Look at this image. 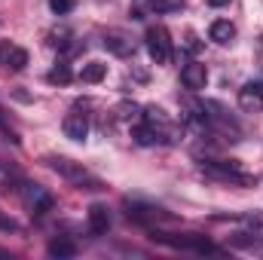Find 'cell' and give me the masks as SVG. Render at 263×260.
Listing matches in <instances>:
<instances>
[{
    "instance_id": "obj_1",
    "label": "cell",
    "mask_w": 263,
    "mask_h": 260,
    "mask_svg": "<svg viewBox=\"0 0 263 260\" xmlns=\"http://www.w3.org/2000/svg\"><path fill=\"white\" fill-rule=\"evenodd\" d=\"M46 165H49L52 172H59L65 181H70L73 187H80V190H101V187H104L95 175H89L80 162H73V159H67V156H46Z\"/></svg>"
},
{
    "instance_id": "obj_2",
    "label": "cell",
    "mask_w": 263,
    "mask_h": 260,
    "mask_svg": "<svg viewBox=\"0 0 263 260\" xmlns=\"http://www.w3.org/2000/svg\"><path fill=\"white\" fill-rule=\"evenodd\" d=\"M202 172H205L208 178H217V181H227V184H236V187L254 184V178L245 175L236 162H202Z\"/></svg>"
},
{
    "instance_id": "obj_3",
    "label": "cell",
    "mask_w": 263,
    "mask_h": 260,
    "mask_svg": "<svg viewBox=\"0 0 263 260\" xmlns=\"http://www.w3.org/2000/svg\"><path fill=\"white\" fill-rule=\"evenodd\" d=\"M147 52L156 65H168L172 62V40H168V31L162 25H153L147 28Z\"/></svg>"
},
{
    "instance_id": "obj_4",
    "label": "cell",
    "mask_w": 263,
    "mask_h": 260,
    "mask_svg": "<svg viewBox=\"0 0 263 260\" xmlns=\"http://www.w3.org/2000/svg\"><path fill=\"white\" fill-rule=\"evenodd\" d=\"M153 239L172 245V248H187V251H196V254H217V245H211L205 236H181V239H172L168 233H153Z\"/></svg>"
},
{
    "instance_id": "obj_5",
    "label": "cell",
    "mask_w": 263,
    "mask_h": 260,
    "mask_svg": "<svg viewBox=\"0 0 263 260\" xmlns=\"http://www.w3.org/2000/svg\"><path fill=\"white\" fill-rule=\"evenodd\" d=\"M22 199H25V205H28L34 214L52 211V196L46 193L43 187H37V184H25V187H22Z\"/></svg>"
},
{
    "instance_id": "obj_6",
    "label": "cell",
    "mask_w": 263,
    "mask_h": 260,
    "mask_svg": "<svg viewBox=\"0 0 263 260\" xmlns=\"http://www.w3.org/2000/svg\"><path fill=\"white\" fill-rule=\"evenodd\" d=\"M239 107L248 114H257L263 107V83H245L239 89Z\"/></svg>"
},
{
    "instance_id": "obj_7",
    "label": "cell",
    "mask_w": 263,
    "mask_h": 260,
    "mask_svg": "<svg viewBox=\"0 0 263 260\" xmlns=\"http://www.w3.org/2000/svg\"><path fill=\"white\" fill-rule=\"evenodd\" d=\"M129 205V217L138 224H156V220H168V214L156 205H141V202H126Z\"/></svg>"
},
{
    "instance_id": "obj_8",
    "label": "cell",
    "mask_w": 263,
    "mask_h": 260,
    "mask_svg": "<svg viewBox=\"0 0 263 260\" xmlns=\"http://www.w3.org/2000/svg\"><path fill=\"white\" fill-rule=\"evenodd\" d=\"M62 129H65V135L70 138V141H86V135H89V117L80 114V110H73V114L65 117Z\"/></svg>"
},
{
    "instance_id": "obj_9",
    "label": "cell",
    "mask_w": 263,
    "mask_h": 260,
    "mask_svg": "<svg viewBox=\"0 0 263 260\" xmlns=\"http://www.w3.org/2000/svg\"><path fill=\"white\" fill-rule=\"evenodd\" d=\"M89 230H92V236H104L110 230V211H107V205H101V202L89 205Z\"/></svg>"
},
{
    "instance_id": "obj_10",
    "label": "cell",
    "mask_w": 263,
    "mask_h": 260,
    "mask_svg": "<svg viewBox=\"0 0 263 260\" xmlns=\"http://www.w3.org/2000/svg\"><path fill=\"white\" fill-rule=\"evenodd\" d=\"M181 83H184L187 89H193V92L205 89V83H208V70H205V65H199V62L187 65L184 70H181Z\"/></svg>"
},
{
    "instance_id": "obj_11",
    "label": "cell",
    "mask_w": 263,
    "mask_h": 260,
    "mask_svg": "<svg viewBox=\"0 0 263 260\" xmlns=\"http://www.w3.org/2000/svg\"><path fill=\"white\" fill-rule=\"evenodd\" d=\"M208 37H211L214 43L227 46V43H233V37H236V25H233V22H227V18H217V22L208 28Z\"/></svg>"
},
{
    "instance_id": "obj_12",
    "label": "cell",
    "mask_w": 263,
    "mask_h": 260,
    "mask_svg": "<svg viewBox=\"0 0 263 260\" xmlns=\"http://www.w3.org/2000/svg\"><path fill=\"white\" fill-rule=\"evenodd\" d=\"M107 77V65H101V62H89V65H83L80 70V80L83 83H101Z\"/></svg>"
},
{
    "instance_id": "obj_13",
    "label": "cell",
    "mask_w": 263,
    "mask_h": 260,
    "mask_svg": "<svg viewBox=\"0 0 263 260\" xmlns=\"http://www.w3.org/2000/svg\"><path fill=\"white\" fill-rule=\"evenodd\" d=\"M104 49L114 52V55H129L132 52V40L120 37V34H107V37H104Z\"/></svg>"
},
{
    "instance_id": "obj_14",
    "label": "cell",
    "mask_w": 263,
    "mask_h": 260,
    "mask_svg": "<svg viewBox=\"0 0 263 260\" xmlns=\"http://www.w3.org/2000/svg\"><path fill=\"white\" fill-rule=\"evenodd\" d=\"M135 141H138V144H144V147H150V144H162L165 138L153 129L150 123H144V126H138V129H135Z\"/></svg>"
},
{
    "instance_id": "obj_15",
    "label": "cell",
    "mask_w": 263,
    "mask_h": 260,
    "mask_svg": "<svg viewBox=\"0 0 263 260\" xmlns=\"http://www.w3.org/2000/svg\"><path fill=\"white\" fill-rule=\"evenodd\" d=\"M242 224H245V230H248L251 239H263V211H248L242 217Z\"/></svg>"
},
{
    "instance_id": "obj_16",
    "label": "cell",
    "mask_w": 263,
    "mask_h": 260,
    "mask_svg": "<svg viewBox=\"0 0 263 260\" xmlns=\"http://www.w3.org/2000/svg\"><path fill=\"white\" fill-rule=\"evenodd\" d=\"M46 251H49V257H73L77 248H73V242H67V239H52Z\"/></svg>"
},
{
    "instance_id": "obj_17",
    "label": "cell",
    "mask_w": 263,
    "mask_h": 260,
    "mask_svg": "<svg viewBox=\"0 0 263 260\" xmlns=\"http://www.w3.org/2000/svg\"><path fill=\"white\" fill-rule=\"evenodd\" d=\"M6 65L12 67V70H22V67L28 65V52H25V49H18V46L6 49Z\"/></svg>"
},
{
    "instance_id": "obj_18",
    "label": "cell",
    "mask_w": 263,
    "mask_h": 260,
    "mask_svg": "<svg viewBox=\"0 0 263 260\" xmlns=\"http://www.w3.org/2000/svg\"><path fill=\"white\" fill-rule=\"evenodd\" d=\"M70 77H73V73H70V67H67V65H59V67H52V70H49V83H59V86H67V83H70Z\"/></svg>"
},
{
    "instance_id": "obj_19",
    "label": "cell",
    "mask_w": 263,
    "mask_h": 260,
    "mask_svg": "<svg viewBox=\"0 0 263 260\" xmlns=\"http://www.w3.org/2000/svg\"><path fill=\"white\" fill-rule=\"evenodd\" d=\"M150 6L156 12H178V9H184V0H153Z\"/></svg>"
},
{
    "instance_id": "obj_20",
    "label": "cell",
    "mask_w": 263,
    "mask_h": 260,
    "mask_svg": "<svg viewBox=\"0 0 263 260\" xmlns=\"http://www.w3.org/2000/svg\"><path fill=\"white\" fill-rule=\"evenodd\" d=\"M73 3H77V0H49V9H52L55 15H67V12L73 9Z\"/></svg>"
},
{
    "instance_id": "obj_21",
    "label": "cell",
    "mask_w": 263,
    "mask_h": 260,
    "mask_svg": "<svg viewBox=\"0 0 263 260\" xmlns=\"http://www.w3.org/2000/svg\"><path fill=\"white\" fill-rule=\"evenodd\" d=\"M0 230H6V233H15V230H18V224H15L12 217H6V214H0Z\"/></svg>"
},
{
    "instance_id": "obj_22",
    "label": "cell",
    "mask_w": 263,
    "mask_h": 260,
    "mask_svg": "<svg viewBox=\"0 0 263 260\" xmlns=\"http://www.w3.org/2000/svg\"><path fill=\"white\" fill-rule=\"evenodd\" d=\"M0 129L6 132V135H9V138H12V141H18V135H15V132L9 129V123H6V120H3V110H0Z\"/></svg>"
},
{
    "instance_id": "obj_23",
    "label": "cell",
    "mask_w": 263,
    "mask_h": 260,
    "mask_svg": "<svg viewBox=\"0 0 263 260\" xmlns=\"http://www.w3.org/2000/svg\"><path fill=\"white\" fill-rule=\"evenodd\" d=\"M227 3H233V0H208V6H227Z\"/></svg>"
}]
</instances>
